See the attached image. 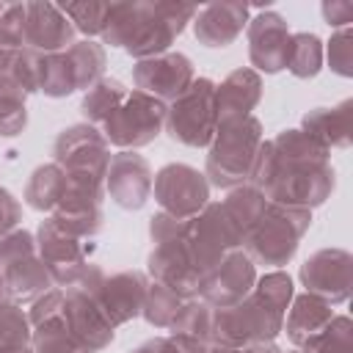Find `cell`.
<instances>
[{
    "label": "cell",
    "mask_w": 353,
    "mask_h": 353,
    "mask_svg": "<svg viewBox=\"0 0 353 353\" xmlns=\"http://www.w3.org/2000/svg\"><path fill=\"white\" fill-rule=\"evenodd\" d=\"M61 11L69 17V22L74 25L77 33L97 41V36H102V30L108 25L110 3H66V6H61Z\"/></svg>",
    "instance_id": "74e56055"
},
{
    "label": "cell",
    "mask_w": 353,
    "mask_h": 353,
    "mask_svg": "<svg viewBox=\"0 0 353 353\" xmlns=\"http://www.w3.org/2000/svg\"><path fill=\"white\" fill-rule=\"evenodd\" d=\"M19 223H22V204H19V199L8 188H0V237L8 234L11 229H17Z\"/></svg>",
    "instance_id": "7bdbcfd3"
},
{
    "label": "cell",
    "mask_w": 353,
    "mask_h": 353,
    "mask_svg": "<svg viewBox=\"0 0 353 353\" xmlns=\"http://www.w3.org/2000/svg\"><path fill=\"white\" fill-rule=\"evenodd\" d=\"M8 301V290H6V281H3V273H0V303Z\"/></svg>",
    "instance_id": "c3c4849f"
},
{
    "label": "cell",
    "mask_w": 353,
    "mask_h": 353,
    "mask_svg": "<svg viewBox=\"0 0 353 353\" xmlns=\"http://www.w3.org/2000/svg\"><path fill=\"white\" fill-rule=\"evenodd\" d=\"M323 63L339 77H353V30H334L328 41H323Z\"/></svg>",
    "instance_id": "ab89813d"
},
{
    "label": "cell",
    "mask_w": 353,
    "mask_h": 353,
    "mask_svg": "<svg viewBox=\"0 0 353 353\" xmlns=\"http://www.w3.org/2000/svg\"><path fill=\"white\" fill-rule=\"evenodd\" d=\"M28 97L0 74V138H17L28 127Z\"/></svg>",
    "instance_id": "e575fe53"
},
{
    "label": "cell",
    "mask_w": 353,
    "mask_h": 353,
    "mask_svg": "<svg viewBox=\"0 0 353 353\" xmlns=\"http://www.w3.org/2000/svg\"><path fill=\"white\" fill-rule=\"evenodd\" d=\"M334 314L336 312H334L331 303H325V301H320V298H314L309 292H298V295H292V303H290V309L284 314L281 331L287 334L292 347L301 350L303 345H309L312 339H317L328 328Z\"/></svg>",
    "instance_id": "d4e9b609"
},
{
    "label": "cell",
    "mask_w": 353,
    "mask_h": 353,
    "mask_svg": "<svg viewBox=\"0 0 353 353\" xmlns=\"http://www.w3.org/2000/svg\"><path fill=\"white\" fill-rule=\"evenodd\" d=\"M63 190H66L63 168L58 163H41L30 171L28 182H25V190H22V199L30 210L50 215L58 207V201L63 199Z\"/></svg>",
    "instance_id": "f1b7e54d"
},
{
    "label": "cell",
    "mask_w": 353,
    "mask_h": 353,
    "mask_svg": "<svg viewBox=\"0 0 353 353\" xmlns=\"http://www.w3.org/2000/svg\"><path fill=\"white\" fill-rule=\"evenodd\" d=\"M165 110H168L165 102H160L138 88H130L127 97L119 102V108L105 119V124L99 130L108 138V143L116 146L119 152L121 149L138 152L163 135Z\"/></svg>",
    "instance_id": "30bf717a"
},
{
    "label": "cell",
    "mask_w": 353,
    "mask_h": 353,
    "mask_svg": "<svg viewBox=\"0 0 353 353\" xmlns=\"http://www.w3.org/2000/svg\"><path fill=\"white\" fill-rule=\"evenodd\" d=\"M127 85L119 77H99L88 91H83L80 97V116L85 124L91 127H102L105 119L119 108V102L127 97Z\"/></svg>",
    "instance_id": "f546056e"
},
{
    "label": "cell",
    "mask_w": 353,
    "mask_h": 353,
    "mask_svg": "<svg viewBox=\"0 0 353 353\" xmlns=\"http://www.w3.org/2000/svg\"><path fill=\"white\" fill-rule=\"evenodd\" d=\"M190 3H110L102 44L124 50L135 61L154 58L171 50L196 17Z\"/></svg>",
    "instance_id": "7a4b0ae2"
},
{
    "label": "cell",
    "mask_w": 353,
    "mask_h": 353,
    "mask_svg": "<svg viewBox=\"0 0 353 353\" xmlns=\"http://www.w3.org/2000/svg\"><path fill=\"white\" fill-rule=\"evenodd\" d=\"M251 11L248 3H210L201 6L193 17V36L199 44L210 50L229 47L248 25Z\"/></svg>",
    "instance_id": "7402d4cb"
},
{
    "label": "cell",
    "mask_w": 353,
    "mask_h": 353,
    "mask_svg": "<svg viewBox=\"0 0 353 353\" xmlns=\"http://www.w3.org/2000/svg\"><path fill=\"white\" fill-rule=\"evenodd\" d=\"M0 353H33V347L30 345H25V347H0Z\"/></svg>",
    "instance_id": "7dc6e473"
},
{
    "label": "cell",
    "mask_w": 353,
    "mask_h": 353,
    "mask_svg": "<svg viewBox=\"0 0 353 353\" xmlns=\"http://www.w3.org/2000/svg\"><path fill=\"white\" fill-rule=\"evenodd\" d=\"M240 240L243 237L234 229V223L229 221V215L223 212L221 201L210 199L199 215L185 221V243H188L193 265L201 270V276L210 268H215L226 254L240 248Z\"/></svg>",
    "instance_id": "4fadbf2b"
},
{
    "label": "cell",
    "mask_w": 353,
    "mask_h": 353,
    "mask_svg": "<svg viewBox=\"0 0 353 353\" xmlns=\"http://www.w3.org/2000/svg\"><path fill=\"white\" fill-rule=\"evenodd\" d=\"M254 284H256V265L243 248H234L201 276L199 298L212 309H226L248 298Z\"/></svg>",
    "instance_id": "ac0fdd59"
},
{
    "label": "cell",
    "mask_w": 353,
    "mask_h": 353,
    "mask_svg": "<svg viewBox=\"0 0 353 353\" xmlns=\"http://www.w3.org/2000/svg\"><path fill=\"white\" fill-rule=\"evenodd\" d=\"M262 102V74L251 66H240L229 72L221 83H215V110L218 124L254 116V108Z\"/></svg>",
    "instance_id": "603a6c76"
},
{
    "label": "cell",
    "mask_w": 353,
    "mask_h": 353,
    "mask_svg": "<svg viewBox=\"0 0 353 353\" xmlns=\"http://www.w3.org/2000/svg\"><path fill=\"white\" fill-rule=\"evenodd\" d=\"M281 353H301V350H295V347H292V350H281Z\"/></svg>",
    "instance_id": "681fc988"
},
{
    "label": "cell",
    "mask_w": 353,
    "mask_h": 353,
    "mask_svg": "<svg viewBox=\"0 0 353 353\" xmlns=\"http://www.w3.org/2000/svg\"><path fill=\"white\" fill-rule=\"evenodd\" d=\"M174 353H176V350H174Z\"/></svg>",
    "instance_id": "816d5d0a"
},
{
    "label": "cell",
    "mask_w": 353,
    "mask_h": 353,
    "mask_svg": "<svg viewBox=\"0 0 353 353\" xmlns=\"http://www.w3.org/2000/svg\"><path fill=\"white\" fill-rule=\"evenodd\" d=\"M190 298L174 292L171 287L160 284V281H152L149 279V287H146V298H143V309H141V317L152 325V328H160V331H168L171 323L179 317V312L185 309Z\"/></svg>",
    "instance_id": "1f68e13d"
},
{
    "label": "cell",
    "mask_w": 353,
    "mask_h": 353,
    "mask_svg": "<svg viewBox=\"0 0 353 353\" xmlns=\"http://www.w3.org/2000/svg\"><path fill=\"white\" fill-rule=\"evenodd\" d=\"M248 182L265 193L270 204L314 210L325 204L336 188L331 152L312 141L303 130L290 127L262 141Z\"/></svg>",
    "instance_id": "6da1fadb"
},
{
    "label": "cell",
    "mask_w": 353,
    "mask_h": 353,
    "mask_svg": "<svg viewBox=\"0 0 353 353\" xmlns=\"http://www.w3.org/2000/svg\"><path fill=\"white\" fill-rule=\"evenodd\" d=\"M262 141H265V127L256 116L218 124L215 138L207 146V163H204V176L210 188L232 190L237 185H245Z\"/></svg>",
    "instance_id": "3957f363"
},
{
    "label": "cell",
    "mask_w": 353,
    "mask_h": 353,
    "mask_svg": "<svg viewBox=\"0 0 353 353\" xmlns=\"http://www.w3.org/2000/svg\"><path fill=\"white\" fill-rule=\"evenodd\" d=\"M77 41V30L55 3H25L22 44L36 55L63 52Z\"/></svg>",
    "instance_id": "ffe728a7"
},
{
    "label": "cell",
    "mask_w": 353,
    "mask_h": 353,
    "mask_svg": "<svg viewBox=\"0 0 353 353\" xmlns=\"http://www.w3.org/2000/svg\"><path fill=\"white\" fill-rule=\"evenodd\" d=\"M284 325V312L273 309L254 290L234 306L212 309V345L218 347H248L276 342Z\"/></svg>",
    "instance_id": "52a82bcc"
},
{
    "label": "cell",
    "mask_w": 353,
    "mask_h": 353,
    "mask_svg": "<svg viewBox=\"0 0 353 353\" xmlns=\"http://www.w3.org/2000/svg\"><path fill=\"white\" fill-rule=\"evenodd\" d=\"M33 325L28 320V309L14 301L0 303V347H25L30 345Z\"/></svg>",
    "instance_id": "d590c367"
},
{
    "label": "cell",
    "mask_w": 353,
    "mask_h": 353,
    "mask_svg": "<svg viewBox=\"0 0 353 353\" xmlns=\"http://www.w3.org/2000/svg\"><path fill=\"white\" fill-rule=\"evenodd\" d=\"M58 314H63V290H61V287L47 290L44 295H39L36 301H30V306H28V320H30V325H39V323H44V320H52V317H58Z\"/></svg>",
    "instance_id": "b9f144b4"
},
{
    "label": "cell",
    "mask_w": 353,
    "mask_h": 353,
    "mask_svg": "<svg viewBox=\"0 0 353 353\" xmlns=\"http://www.w3.org/2000/svg\"><path fill=\"white\" fill-rule=\"evenodd\" d=\"M221 207H223V212L229 215V221L234 223V229L243 237L262 218V212L268 207V199H265V193L259 188H254L251 182H245V185H237V188L226 190V196L221 199Z\"/></svg>",
    "instance_id": "4dcf8cb0"
},
{
    "label": "cell",
    "mask_w": 353,
    "mask_h": 353,
    "mask_svg": "<svg viewBox=\"0 0 353 353\" xmlns=\"http://www.w3.org/2000/svg\"><path fill=\"white\" fill-rule=\"evenodd\" d=\"M168 342L176 353H210L212 347V306L190 298L168 328Z\"/></svg>",
    "instance_id": "484cf974"
},
{
    "label": "cell",
    "mask_w": 353,
    "mask_h": 353,
    "mask_svg": "<svg viewBox=\"0 0 353 353\" xmlns=\"http://www.w3.org/2000/svg\"><path fill=\"white\" fill-rule=\"evenodd\" d=\"M152 165L141 152L121 149L110 154L105 193L121 210H141L152 196Z\"/></svg>",
    "instance_id": "d6986e66"
},
{
    "label": "cell",
    "mask_w": 353,
    "mask_h": 353,
    "mask_svg": "<svg viewBox=\"0 0 353 353\" xmlns=\"http://www.w3.org/2000/svg\"><path fill=\"white\" fill-rule=\"evenodd\" d=\"M301 353H353V323L347 314H334L328 328L301 347Z\"/></svg>",
    "instance_id": "8d00e7d4"
},
{
    "label": "cell",
    "mask_w": 353,
    "mask_h": 353,
    "mask_svg": "<svg viewBox=\"0 0 353 353\" xmlns=\"http://www.w3.org/2000/svg\"><path fill=\"white\" fill-rule=\"evenodd\" d=\"M323 39L312 30H298L290 39L287 52V69L298 80H312L323 72Z\"/></svg>",
    "instance_id": "d6a6232c"
},
{
    "label": "cell",
    "mask_w": 353,
    "mask_h": 353,
    "mask_svg": "<svg viewBox=\"0 0 353 353\" xmlns=\"http://www.w3.org/2000/svg\"><path fill=\"white\" fill-rule=\"evenodd\" d=\"M218 130V110H215V80L196 77L182 97L168 102L165 110V130L182 146L207 149Z\"/></svg>",
    "instance_id": "ba28073f"
},
{
    "label": "cell",
    "mask_w": 353,
    "mask_h": 353,
    "mask_svg": "<svg viewBox=\"0 0 353 353\" xmlns=\"http://www.w3.org/2000/svg\"><path fill=\"white\" fill-rule=\"evenodd\" d=\"M152 251L146 256V276L171 287L185 298H199L201 270L193 265V256L185 243V221H176L165 212L149 218Z\"/></svg>",
    "instance_id": "277c9868"
},
{
    "label": "cell",
    "mask_w": 353,
    "mask_h": 353,
    "mask_svg": "<svg viewBox=\"0 0 353 353\" xmlns=\"http://www.w3.org/2000/svg\"><path fill=\"white\" fill-rule=\"evenodd\" d=\"M52 163H58L66 174H94L105 179L110 165V143L99 127L85 121L69 124L55 135Z\"/></svg>",
    "instance_id": "5bb4252c"
},
{
    "label": "cell",
    "mask_w": 353,
    "mask_h": 353,
    "mask_svg": "<svg viewBox=\"0 0 353 353\" xmlns=\"http://www.w3.org/2000/svg\"><path fill=\"white\" fill-rule=\"evenodd\" d=\"M36 254V234L17 226L11 229L8 234L0 237V270L8 268L11 262H19L25 256H33Z\"/></svg>",
    "instance_id": "60d3db41"
},
{
    "label": "cell",
    "mask_w": 353,
    "mask_h": 353,
    "mask_svg": "<svg viewBox=\"0 0 353 353\" xmlns=\"http://www.w3.org/2000/svg\"><path fill=\"white\" fill-rule=\"evenodd\" d=\"M0 273H3V281H6V290H8V301H14L19 306L36 301L39 295H44L47 290L55 287L52 276L44 268V262L39 259V254L25 256L19 262H11Z\"/></svg>",
    "instance_id": "83f0119b"
},
{
    "label": "cell",
    "mask_w": 353,
    "mask_h": 353,
    "mask_svg": "<svg viewBox=\"0 0 353 353\" xmlns=\"http://www.w3.org/2000/svg\"><path fill=\"white\" fill-rule=\"evenodd\" d=\"M193 80H196L193 61L179 50H168L163 55L143 58V61L132 63L135 88L160 99V102H165V105L174 102L176 97H182Z\"/></svg>",
    "instance_id": "2e32d148"
},
{
    "label": "cell",
    "mask_w": 353,
    "mask_h": 353,
    "mask_svg": "<svg viewBox=\"0 0 353 353\" xmlns=\"http://www.w3.org/2000/svg\"><path fill=\"white\" fill-rule=\"evenodd\" d=\"M50 221L80 240H94L102 229H105V210L99 201L91 199H80V196H69L63 193V199L58 201V207L50 212Z\"/></svg>",
    "instance_id": "4316f807"
},
{
    "label": "cell",
    "mask_w": 353,
    "mask_h": 353,
    "mask_svg": "<svg viewBox=\"0 0 353 353\" xmlns=\"http://www.w3.org/2000/svg\"><path fill=\"white\" fill-rule=\"evenodd\" d=\"M3 8H6V3H0V14H3Z\"/></svg>",
    "instance_id": "f907efd6"
},
{
    "label": "cell",
    "mask_w": 353,
    "mask_h": 353,
    "mask_svg": "<svg viewBox=\"0 0 353 353\" xmlns=\"http://www.w3.org/2000/svg\"><path fill=\"white\" fill-rule=\"evenodd\" d=\"M108 52L102 41L83 39L55 55H39V94L63 99L74 91H88L105 77Z\"/></svg>",
    "instance_id": "8992f818"
},
{
    "label": "cell",
    "mask_w": 353,
    "mask_h": 353,
    "mask_svg": "<svg viewBox=\"0 0 353 353\" xmlns=\"http://www.w3.org/2000/svg\"><path fill=\"white\" fill-rule=\"evenodd\" d=\"M323 149H347L353 141V99H342L331 108H312L303 113L301 127Z\"/></svg>",
    "instance_id": "cb8c5ba5"
},
{
    "label": "cell",
    "mask_w": 353,
    "mask_h": 353,
    "mask_svg": "<svg viewBox=\"0 0 353 353\" xmlns=\"http://www.w3.org/2000/svg\"><path fill=\"white\" fill-rule=\"evenodd\" d=\"M298 279L303 292L339 306L353 290V256L345 248H317L303 259Z\"/></svg>",
    "instance_id": "9a60e30c"
},
{
    "label": "cell",
    "mask_w": 353,
    "mask_h": 353,
    "mask_svg": "<svg viewBox=\"0 0 353 353\" xmlns=\"http://www.w3.org/2000/svg\"><path fill=\"white\" fill-rule=\"evenodd\" d=\"M309 229H312V210L281 207L268 201L262 218L243 234L240 248L251 256L254 265L281 270L287 262H292Z\"/></svg>",
    "instance_id": "5b68a950"
},
{
    "label": "cell",
    "mask_w": 353,
    "mask_h": 353,
    "mask_svg": "<svg viewBox=\"0 0 353 353\" xmlns=\"http://www.w3.org/2000/svg\"><path fill=\"white\" fill-rule=\"evenodd\" d=\"M77 287L85 290L94 298V303L99 306V312L108 317V323L113 328H119V325H127L130 320L141 317L149 276L143 270H132V268L105 273L99 265H91Z\"/></svg>",
    "instance_id": "9c48e42d"
},
{
    "label": "cell",
    "mask_w": 353,
    "mask_h": 353,
    "mask_svg": "<svg viewBox=\"0 0 353 353\" xmlns=\"http://www.w3.org/2000/svg\"><path fill=\"white\" fill-rule=\"evenodd\" d=\"M30 347H33V353H91V350L69 331L63 314L33 325Z\"/></svg>",
    "instance_id": "836d02e7"
},
{
    "label": "cell",
    "mask_w": 353,
    "mask_h": 353,
    "mask_svg": "<svg viewBox=\"0 0 353 353\" xmlns=\"http://www.w3.org/2000/svg\"><path fill=\"white\" fill-rule=\"evenodd\" d=\"M130 353H174V347H171L168 336H152V339L141 342L138 347H132Z\"/></svg>",
    "instance_id": "bcb514c9"
},
{
    "label": "cell",
    "mask_w": 353,
    "mask_h": 353,
    "mask_svg": "<svg viewBox=\"0 0 353 353\" xmlns=\"http://www.w3.org/2000/svg\"><path fill=\"white\" fill-rule=\"evenodd\" d=\"M33 234H36V254L44 262V268L50 270L52 284L61 290L77 287L80 279L85 276V270L94 265L91 254L97 245L91 240H80V237L61 232L50 221V215L36 226Z\"/></svg>",
    "instance_id": "8fae6325"
},
{
    "label": "cell",
    "mask_w": 353,
    "mask_h": 353,
    "mask_svg": "<svg viewBox=\"0 0 353 353\" xmlns=\"http://www.w3.org/2000/svg\"><path fill=\"white\" fill-rule=\"evenodd\" d=\"M254 292L259 298H265L273 309L287 314V309L292 303V295H295V284H292V276L287 270H268V273L256 276Z\"/></svg>",
    "instance_id": "f35d334b"
},
{
    "label": "cell",
    "mask_w": 353,
    "mask_h": 353,
    "mask_svg": "<svg viewBox=\"0 0 353 353\" xmlns=\"http://www.w3.org/2000/svg\"><path fill=\"white\" fill-rule=\"evenodd\" d=\"M210 353H281V347L276 342H265V345H248V347H218L212 345Z\"/></svg>",
    "instance_id": "f6af8a7d"
},
{
    "label": "cell",
    "mask_w": 353,
    "mask_h": 353,
    "mask_svg": "<svg viewBox=\"0 0 353 353\" xmlns=\"http://www.w3.org/2000/svg\"><path fill=\"white\" fill-rule=\"evenodd\" d=\"M63 320H66L69 331L91 353L110 347V342L116 339V328L99 312V306L94 303V298L85 290H80V287L63 290Z\"/></svg>",
    "instance_id": "44dd1931"
},
{
    "label": "cell",
    "mask_w": 353,
    "mask_h": 353,
    "mask_svg": "<svg viewBox=\"0 0 353 353\" xmlns=\"http://www.w3.org/2000/svg\"><path fill=\"white\" fill-rule=\"evenodd\" d=\"M320 14H323L328 28L342 30V28H350V22H353V3H347V0H325L320 6Z\"/></svg>",
    "instance_id": "ee69618b"
},
{
    "label": "cell",
    "mask_w": 353,
    "mask_h": 353,
    "mask_svg": "<svg viewBox=\"0 0 353 353\" xmlns=\"http://www.w3.org/2000/svg\"><path fill=\"white\" fill-rule=\"evenodd\" d=\"M290 39H292V30L279 11L268 8L254 14L245 25L251 69L256 74H279L281 69H287Z\"/></svg>",
    "instance_id": "e0dca14e"
},
{
    "label": "cell",
    "mask_w": 353,
    "mask_h": 353,
    "mask_svg": "<svg viewBox=\"0 0 353 353\" xmlns=\"http://www.w3.org/2000/svg\"><path fill=\"white\" fill-rule=\"evenodd\" d=\"M152 193H154V201L160 204V212L176 221H190L207 207L210 182L204 171H199L196 165L165 163L152 179Z\"/></svg>",
    "instance_id": "7c38bea8"
}]
</instances>
